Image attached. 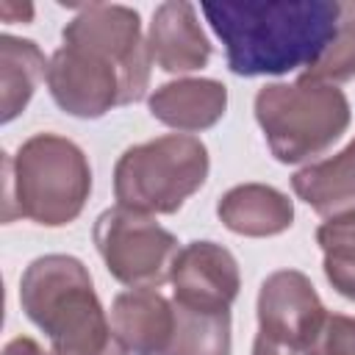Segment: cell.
<instances>
[{
  "instance_id": "21",
  "label": "cell",
  "mask_w": 355,
  "mask_h": 355,
  "mask_svg": "<svg viewBox=\"0 0 355 355\" xmlns=\"http://www.w3.org/2000/svg\"><path fill=\"white\" fill-rule=\"evenodd\" d=\"M252 355H297V352H291V349H283V347H277V344H269V341H263V338H258V336H255V344H252Z\"/></svg>"
},
{
  "instance_id": "6",
  "label": "cell",
  "mask_w": 355,
  "mask_h": 355,
  "mask_svg": "<svg viewBox=\"0 0 355 355\" xmlns=\"http://www.w3.org/2000/svg\"><path fill=\"white\" fill-rule=\"evenodd\" d=\"M147 86L150 69L72 42H64L47 67V89L55 105L78 119H100L116 105L136 103Z\"/></svg>"
},
{
  "instance_id": "1",
  "label": "cell",
  "mask_w": 355,
  "mask_h": 355,
  "mask_svg": "<svg viewBox=\"0 0 355 355\" xmlns=\"http://www.w3.org/2000/svg\"><path fill=\"white\" fill-rule=\"evenodd\" d=\"M205 19L225 44L236 75H286L311 69L333 42L344 6L333 0L205 3Z\"/></svg>"
},
{
  "instance_id": "22",
  "label": "cell",
  "mask_w": 355,
  "mask_h": 355,
  "mask_svg": "<svg viewBox=\"0 0 355 355\" xmlns=\"http://www.w3.org/2000/svg\"><path fill=\"white\" fill-rule=\"evenodd\" d=\"M344 17H347L349 22H355V3H352V6H344Z\"/></svg>"
},
{
  "instance_id": "20",
  "label": "cell",
  "mask_w": 355,
  "mask_h": 355,
  "mask_svg": "<svg viewBox=\"0 0 355 355\" xmlns=\"http://www.w3.org/2000/svg\"><path fill=\"white\" fill-rule=\"evenodd\" d=\"M0 17H3V22H8V25H14V22H31V17H33V6L31 3H11V0H3L0 3Z\"/></svg>"
},
{
  "instance_id": "10",
  "label": "cell",
  "mask_w": 355,
  "mask_h": 355,
  "mask_svg": "<svg viewBox=\"0 0 355 355\" xmlns=\"http://www.w3.org/2000/svg\"><path fill=\"white\" fill-rule=\"evenodd\" d=\"M147 50L158 69L186 75L202 69L211 58V42L197 22V11L186 0L161 3L147 31Z\"/></svg>"
},
{
  "instance_id": "5",
  "label": "cell",
  "mask_w": 355,
  "mask_h": 355,
  "mask_svg": "<svg viewBox=\"0 0 355 355\" xmlns=\"http://www.w3.org/2000/svg\"><path fill=\"white\" fill-rule=\"evenodd\" d=\"M208 150L197 136L166 133L128 147L114 166L116 205L139 214H175L208 178Z\"/></svg>"
},
{
  "instance_id": "7",
  "label": "cell",
  "mask_w": 355,
  "mask_h": 355,
  "mask_svg": "<svg viewBox=\"0 0 355 355\" xmlns=\"http://www.w3.org/2000/svg\"><path fill=\"white\" fill-rule=\"evenodd\" d=\"M94 244L111 277L128 288L164 286L180 252L178 239L166 227H161L153 216L122 205L97 216Z\"/></svg>"
},
{
  "instance_id": "19",
  "label": "cell",
  "mask_w": 355,
  "mask_h": 355,
  "mask_svg": "<svg viewBox=\"0 0 355 355\" xmlns=\"http://www.w3.org/2000/svg\"><path fill=\"white\" fill-rule=\"evenodd\" d=\"M302 355H355V316L327 313Z\"/></svg>"
},
{
  "instance_id": "2",
  "label": "cell",
  "mask_w": 355,
  "mask_h": 355,
  "mask_svg": "<svg viewBox=\"0 0 355 355\" xmlns=\"http://www.w3.org/2000/svg\"><path fill=\"white\" fill-rule=\"evenodd\" d=\"M6 200L3 219L25 216L44 227H61L80 216L92 194L86 153L55 133H36L3 158Z\"/></svg>"
},
{
  "instance_id": "12",
  "label": "cell",
  "mask_w": 355,
  "mask_h": 355,
  "mask_svg": "<svg viewBox=\"0 0 355 355\" xmlns=\"http://www.w3.org/2000/svg\"><path fill=\"white\" fill-rule=\"evenodd\" d=\"M147 105L158 122L183 133H197L225 116L227 89L214 78H180L158 86Z\"/></svg>"
},
{
  "instance_id": "8",
  "label": "cell",
  "mask_w": 355,
  "mask_h": 355,
  "mask_svg": "<svg viewBox=\"0 0 355 355\" xmlns=\"http://www.w3.org/2000/svg\"><path fill=\"white\" fill-rule=\"evenodd\" d=\"M327 311L313 283L297 269L272 272L258 291V338L302 355Z\"/></svg>"
},
{
  "instance_id": "3",
  "label": "cell",
  "mask_w": 355,
  "mask_h": 355,
  "mask_svg": "<svg viewBox=\"0 0 355 355\" xmlns=\"http://www.w3.org/2000/svg\"><path fill=\"white\" fill-rule=\"evenodd\" d=\"M19 302L25 316L50 338V349L100 352L114 341L92 275L72 255L33 258L19 280Z\"/></svg>"
},
{
  "instance_id": "15",
  "label": "cell",
  "mask_w": 355,
  "mask_h": 355,
  "mask_svg": "<svg viewBox=\"0 0 355 355\" xmlns=\"http://www.w3.org/2000/svg\"><path fill=\"white\" fill-rule=\"evenodd\" d=\"M50 61L31 39L0 36V119H17L31 103L42 78H47Z\"/></svg>"
},
{
  "instance_id": "9",
  "label": "cell",
  "mask_w": 355,
  "mask_h": 355,
  "mask_svg": "<svg viewBox=\"0 0 355 355\" xmlns=\"http://www.w3.org/2000/svg\"><path fill=\"white\" fill-rule=\"evenodd\" d=\"M169 283L175 302L205 311H230L241 288V275L233 252L216 241H189L180 247Z\"/></svg>"
},
{
  "instance_id": "4",
  "label": "cell",
  "mask_w": 355,
  "mask_h": 355,
  "mask_svg": "<svg viewBox=\"0 0 355 355\" xmlns=\"http://www.w3.org/2000/svg\"><path fill=\"white\" fill-rule=\"evenodd\" d=\"M255 119L280 164L322 155L349 128L347 94L324 80L300 75L294 83H266L255 94Z\"/></svg>"
},
{
  "instance_id": "18",
  "label": "cell",
  "mask_w": 355,
  "mask_h": 355,
  "mask_svg": "<svg viewBox=\"0 0 355 355\" xmlns=\"http://www.w3.org/2000/svg\"><path fill=\"white\" fill-rule=\"evenodd\" d=\"M302 75L305 78H313V80L333 83V86L349 80L355 75V22H349L347 17H341V25H338L333 42L327 44V50Z\"/></svg>"
},
{
  "instance_id": "17",
  "label": "cell",
  "mask_w": 355,
  "mask_h": 355,
  "mask_svg": "<svg viewBox=\"0 0 355 355\" xmlns=\"http://www.w3.org/2000/svg\"><path fill=\"white\" fill-rule=\"evenodd\" d=\"M322 247V269L327 283L347 300H355V211L333 216L316 227Z\"/></svg>"
},
{
  "instance_id": "11",
  "label": "cell",
  "mask_w": 355,
  "mask_h": 355,
  "mask_svg": "<svg viewBox=\"0 0 355 355\" xmlns=\"http://www.w3.org/2000/svg\"><path fill=\"white\" fill-rule=\"evenodd\" d=\"M108 322L128 355H164L175 327V308L155 288H130L114 297Z\"/></svg>"
},
{
  "instance_id": "16",
  "label": "cell",
  "mask_w": 355,
  "mask_h": 355,
  "mask_svg": "<svg viewBox=\"0 0 355 355\" xmlns=\"http://www.w3.org/2000/svg\"><path fill=\"white\" fill-rule=\"evenodd\" d=\"M175 327L164 355H230V311H205L172 302Z\"/></svg>"
},
{
  "instance_id": "14",
  "label": "cell",
  "mask_w": 355,
  "mask_h": 355,
  "mask_svg": "<svg viewBox=\"0 0 355 355\" xmlns=\"http://www.w3.org/2000/svg\"><path fill=\"white\" fill-rule=\"evenodd\" d=\"M294 194L319 216L333 219L355 211V139L319 164H308L291 178Z\"/></svg>"
},
{
  "instance_id": "13",
  "label": "cell",
  "mask_w": 355,
  "mask_h": 355,
  "mask_svg": "<svg viewBox=\"0 0 355 355\" xmlns=\"http://www.w3.org/2000/svg\"><path fill=\"white\" fill-rule=\"evenodd\" d=\"M216 216L222 225L239 236L266 239L291 227L294 205L275 186L263 183H241L222 194L216 205Z\"/></svg>"
}]
</instances>
